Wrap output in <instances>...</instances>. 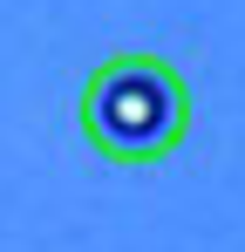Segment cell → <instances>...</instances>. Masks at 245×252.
I'll use <instances>...</instances> for the list:
<instances>
[{
	"label": "cell",
	"mask_w": 245,
	"mask_h": 252,
	"mask_svg": "<svg viewBox=\"0 0 245 252\" xmlns=\"http://www.w3.org/2000/svg\"><path fill=\"white\" fill-rule=\"evenodd\" d=\"M82 143L109 164H163L191 129V89L157 55H109L75 102Z\"/></svg>",
	"instance_id": "6da1fadb"
}]
</instances>
